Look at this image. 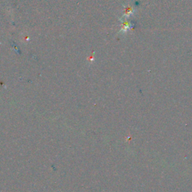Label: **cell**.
I'll return each mask as SVG.
<instances>
[{
  "label": "cell",
  "mask_w": 192,
  "mask_h": 192,
  "mask_svg": "<svg viewBox=\"0 0 192 192\" xmlns=\"http://www.w3.org/2000/svg\"><path fill=\"white\" fill-rule=\"evenodd\" d=\"M134 13V10L132 7H127L125 8L124 11V14H123V17H130Z\"/></svg>",
  "instance_id": "2"
},
{
  "label": "cell",
  "mask_w": 192,
  "mask_h": 192,
  "mask_svg": "<svg viewBox=\"0 0 192 192\" xmlns=\"http://www.w3.org/2000/svg\"><path fill=\"white\" fill-rule=\"evenodd\" d=\"M131 28V23L128 22V21H125V22H124L122 24V26H121V29H120V32L123 34L126 33L128 31L130 30Z\"/></svg>",
  "instance_id": "1"
}]
</instances>
